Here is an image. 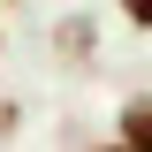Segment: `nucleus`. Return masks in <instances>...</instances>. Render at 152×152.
Instances as JSON below:
<instances>
[{
  "mask_svg": "<svg viewBox=\"0 0 152 152\" xmlns=\"http://www.w3.org/2000/svg\"><path fill=\"white\" fill-rule=\"evenodd\" d=\"M114 15L129 23V31H145V38H152V0H114Z\"/></svg>",
  "mask_w": 152,
  "mask_h": 152,
  "instance_id": "obj_3",
  "label": "nucleus"
},
{
  "mask_svg": "<svg viewBox=\"0 0 152 152\" xmlns=\"http://www.w3.org/2000/svg\"><path fill=\"white\" fill-rule=\"evenodd\" d=\"M0 8H15V0H0Z\"/></svg>",
  "mask_w": 152,
  "mask_h": 152,
  "instance_id": "obj_7",
  "label": "nucleus"
},
{
  "mask_svg": "<svg viewBox=\"0 0 152 152\" xmlns=\"http://www.w3.org/2000/svg\"><path fill=\"white\" fill-rule=\"evenodd\" d=\"M0 46H8V23H0Z\"/></svg>",
  "mask_w": 152,
  "mask_h": 152,
  "instance_id": "obj_6",
  "label": "nucleus"
},
{
  "mask_svg": "<svg viewBox=\"0 0 152 152\" xmlns=\"http://www.w3.org/2000/svg\"><path fill=\"white\" fill-rule=\"evenodd\" d=\"M15 129H23V99H0V145H8Z\"/></svg>",
  "mask_w": 152,
  "mask_h": 152,
  "instance_id": "obj_4",
  "label": "nucleus"
},
{
  "mask_svg": "<svg viewBox=\"0 0 152 152\" xmlns=\"http://www.w3.org/2000/svg\"><path fill=\"white\" fill-rule=\"evenodd\" d=\"M114 145H122V152H152V91L122 99V114H114Z\"/></svg>",
  "mask_w": 152,
  "mask_h": 152,
  "instance_id": "obj_1",
  "label": "nucleus"
},
{
  "mask_svg": "<svg viewBox=\"0 0 152 152\" xmlns=\"http://www.w3.org/2000/svg\"><path fill=\"white\" fill-rule=\"evenodd\" d=\"M91 46H99L91 15H61V23H53V53H69V61H91Z\"/></svg>",
  "mask_w": 152,
  "mask_h": 152,
  "instance_id": "obj_2",
  "label": "nucleus"
},
{
  "mask_svg": "<svg viewBox=\"0 0 152 152\" xmlns=\"http://www.w3.org/2000/svg\"><path fill=\"white\" fill-rule=\"evenodd\" d=\"M84 152H122V145H114V137H99V145H84Z\"/></svg>",
  "mask_w": 152,
  "mask_h": 152,
  "instance_id": "obj_5",
  "label": "nucleus"
}]
</instances>
